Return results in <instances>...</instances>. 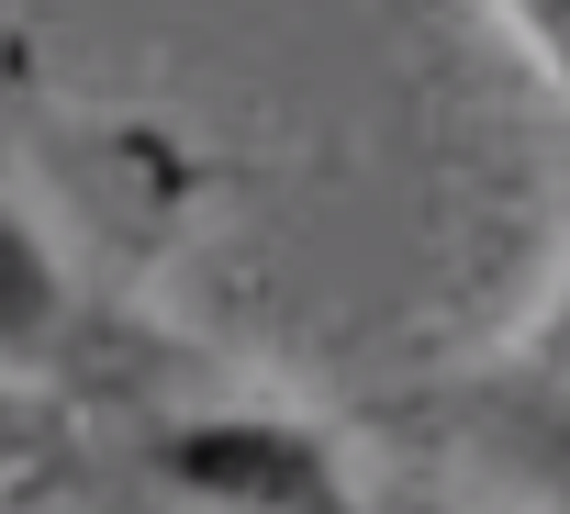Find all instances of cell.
<instances>
[{"mask_svg": "<svg viewBox=\"0 0 570 514\" xmlns=\"http://www.w3.org/2000/svg\"><path fill=\"white\" fill-rule=\"evenodd\" d=\"M492 12L514 23V46L537 57V79L570 101V0H492Z\"/></svg>", "mask_w": 570, "mask_h": 514, "instance_id": "cell-4", "label": "cell"}, {"mask_svg": "<svg viewBox=\"0 0 570 514\" xmlns=\"http://www.w3.org/2000/svg\"><path fill=\"white\" fill-rule=\"evenodd\" d=\"M57 447V403L46 392H12V380H0V481H12V469H35Z\"/></svg>", "mask_w": 570, "mask_h": 514, "instance_id": "cell-5", "label": "cell"}, {"mask_svg": "<svg viewBox=\"0 0 570 514\" xmlns=\"http://www.w3.org/2000/svg\"><path fill=\"white\" fill-rule=\"evenodd\" d=\"M525 392H537V414H548V425H570V269H559L548 325L525 336Z\"/></svg>", "mask_w": 570, "mask_h": 514, "instance_id": "cell-3", "label": "cell"}, {"mask_svg": "<svg viewBox=\"0 0 570 514\" xmlns=\"http://www.w3.org/2000/svg\"><path fill=\"white\" fill-rule=\"evenodd\" d=\"M146 469L157 492H179L190 514H381L336 447V425L279 414V403H202V414H157L146 425Z\"/></svg>", "mask_w": 570, "mask_h": 514, "instance_id": "cell-1", "label": "cell"}, {"mask_svg": "<svg viewBox=\"0 0 570 514\" xmlns=\"http://www.w3.org/2000/svg\"><path fill=\"white\" fill-rule=\"evenodd\" d=\"M101 369H112L101 303L79 291V269L57 257V235L0 190V380L68 403V392H90Z\"/></svg>", "mask_w": 570, "mask_h": 514, "instance_id": "cell-2", "label": "cell"}]
</instances>
